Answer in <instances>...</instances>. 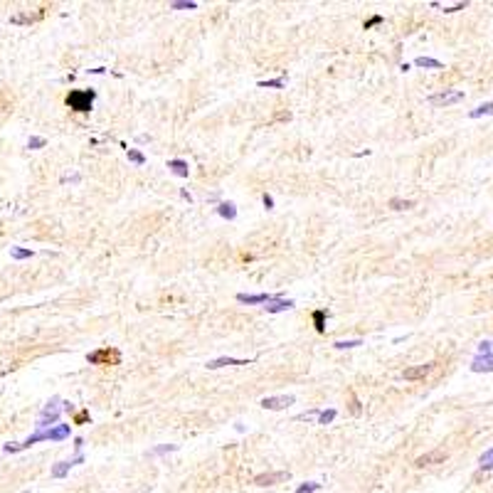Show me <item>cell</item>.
Instances as JSON below:
<instances>
[{
    "instance_id": "1",
    "label": "cell",
    "mask_w": 493,
    "mask_h": 493,
    "mask_svg": "<svg viewBox=\"0 0 493 493\" xmlns=\"http://www.w3.org/2000/svg\"><path fill=\"white\" fill-rule=\"evenodd\" d=\"M94 99H96V91H91V89H76V91H70V96H67V106H70L71 111L86 114V111H91Z\"/></svg>"
},
{
    "instance_id": "2",
    "label": "cell",
    "mask_w": 493,
    "mask_h": 493,
    "mask_svg": "<svg viewBox=\"0 0 493 493\" xmlns=\"http://www.w3.org/2000/svg\"><path fill=\"white\" fill-rule=\"evenodd\" d=\"M60 412H62V407H60V397H52L47 405H45V410L40 412V417H37V429H50V426H57L60 422Z\"/></svg>"
},
{
    "instance_id": "3",
    "label": "cell",
    "mask_w": 493,
    "mask_h": 493,
    "mask_svg": "<svg viewBox=\"0 0 493 493\" xmlns=\"http://www.w3.org/2000/svg\"><path fill=\"white\" fill-rule=\"evenodd\" d=\"M86 360L91 365H116L121 360V352L114 351V348H101V351H94L86 355Z\"/></svg>"
},
{
    "instance_id": "4",
    "label": "cell",
    "mask_w": 493,
    "mask_h": 493,
    "mask_svg": "<svg viewBox=\"0 0 493 493\" xmlns=\"http://www.w3.org/2000/svg\"><path fill=\"white\" fill-rule=\"evenodd\" d=\"M459 101H464V91L446 89V91H439V94H431L429 96V104L431 106H451V104H459Z\"/></svg>"
},
{
    "instance_id": "5",
    "label": "cell",
    "mask_w": 493,
    "mask_h": 493,
    "mask_svg": "<svg viewBox=\"0 0 493 493\" xmlns=\"http://www.w3.org/2000/svg\"><path fill=\"white\" fill-rule=\"evenodd\" d=\"M237 301L239 303H247V306L274 303V301H282V293H237Z\"/></svg>"
},
{
    "instance_id": "6",
    "label": "cell",
    "mask_w": 493,
    "mask_h": 493,
    "mask_svg": "<svg viewBox=\"0 0 493 493\" xmlns=\"http://www.w3.org/2000/svg\"><path fill=\"white\" fill-rule=\"evenodd\" d=\"M296 402V397L293 395H277V397H264L259 405L264 407V410H286V407H291Z\"/></svg>"
},
{
    "instance_id": "7",
    "label": "cell",
    "mask_w": 493,
    "mask_h": 493,
    "mask_svg": "<svg viewBox=\"0 0 493 493\" xmlns=\"http://www.w3.org/2000/svg\"><path fill=\"white\" fill-rule=\"evenodd\" d=\"M291 474L288 471H269V474H259L254 479L257 486H274V484H282V481H288Z\"/></svg>"
},
{
    "instance_id": "8",
    "label": "cell",
    "mask_w": 493,
    "mask_h": 493,
    "mask_svg": "<svg viewBox=\"0 0 493 493\" xmlns=\"http://www.w3.org/2000/svg\"><path fill=\"white\" fill-rule=\"evenodd\" d=\"M81 461H84V456H81V454H76V456H74V459H70V461H57V464L52 466V471H50V474H52L55 479H65V476L70 474L71 466H79Z\"/></svg>"
},
{
    "instance_id": "9",
    "label": "cell",
    "mask_w": 493,
    "mask_h": 493,
    "mask_svg": "<svg viewBox=\"0 0 493 493\" xmlns=\"http://www.w3.org/2000/svg\"><path fill=\"white\" fill-rule=\"evenodd\" d=\"M434 370V362H426V365H415V367H407L405 370V380H422L429 372Z\"/></svg>"
},
{
    "instance_id": "10",
    "label": "cell",
    "mask_w": 493,
    "mask_h": 493,
    "mask_svg": "<svg viewBox=\"0 0 493 493\" xmlns=\"http://www.w3.org/2000/svg\"><path fill=\"white\" fill-rule=\"evenodd\" d=\"M446 459V451H441V449H436V451H429V454H424V456H420L415 464L420 466V469H424V466H431V464H441Z\"/></svg>"
},
{
    "instance_id": "11",
    "label": "cell",
    "mask_w": 493,
    "mask_h": 493,
    "mask_svg": "<svg viewBox=\"0 0 493 493\" xmlns=\"http://www.w3.org/2000/svg\"><path fill=\"white\" fill-rule=\"evenodd\" d=\"M471 370H474V372H491L493 370V352L491 355H476L474 362H471Z\"/></svg>"
},
{
    "instance_id": "12",
    "label": "cell",
    "mask_w": 493,
    "mask_h": 493,
    "mask_svg": "<svg viewBox=\"0 0 493 493\" xmlns=\"http://www.w3.org/2000/svg\"><path fill=\"white\" fill-rule=\"evenodd\" d=\"M227 365H252V360H242V357H214L208 362L210 370H217V367H227Z\"/></svg>"
},
{
    "instance_id": "13",
    "label": "cell",
    "mask_w": 493,
    "mask_h": 493,
    "mask_svg": "<svg viewBox=\"0 0 493 493\" xmlns=\"http://www.w3.org/2000/svg\"><path fill=\"white\" fill-rule=\"evenodd\" d=\"M168 168H170V173H175L178 178H188V175H190V165H188V160H183V158L168 160Z\"/></svg>"
},
{
    "instance_id": "14",
    "label": "cell",
    "mask_w": 493,
    "mask_h": 493,
    "mask_svg": "<svg viewBox=\"0 0 493 493\" xmlns=\"http://www.w3.org/2000/svg\"><path fill=\"white\" fill-rule=\"evenodd\" d=\"M217 214H219V217H224V219H234V217H237V208H234V203H219V205H217Z\"/></svg>"
},
{
    "instance_id": "15",
    "label": "cell",
    "mask_w": 493,
    "mask_h": 493,
    "mask_svg": "<svg viewBox=\"0 0 493 493\" xmlns=\"http://www.w3.org/2000/svg\"><path fill=\"white\" fill-rule=\"evenodd\" d=\"M415 67H424V70H444V65L439 60H431V57H417L415 60Z\"/></svg>"
},
{
    "instance_id": "16",
    "label": "cell",
    "mask_w": 493,
    "mask_h": 493,
    "mask_svg": "<svg viewBox=\"0 0 493 493\" xmlns=\"http://www.w3.org/2000/svg\"><path fill=\"white\" fill-rule=\"evenodd\" d=\"M288 308H293V301L282 298V301H274L272 306H267V313H282V311H288Z\"/></svg>"
},
{
    "instance_id": "17",
    "label": "cell",
    "mask_w": 493,
    "mask_h": 493,
    "mask_svg": "<svg viewBox=\"0 0 493 493\" xmlns=\"http://www.w3.org/2000/svg\"><path fill=\"white\" fill-rule=\"evenodd\" d=\"M493 114V101H489V104H481V106H476L469 116L471 119H481V116H491Z\"/></svg>"
},
{
    "instance_id": "18",
    "label": "cell",
    "mask_w": 493,
    "mask_h": 493,
    "mask_svg": "<svg viewBox=\"0 0 493 493\" xmlns=\"http://www.w3.org/2000/svg\"><path fill=\"white\" fill-rule=\"evenodd\" d=\"M170 10H198V2L195 0H173Z\"/></svg>"
},
{
    "instance_id": "19",
    "label": "cell",
    "mask_w": 493,
    "mask_h": 493,
    "mask_svg": "<svg viewBox=\"0 0 493 493\" xmlns=\"http://www.w3.org/2000/svg\"><path fill=\"white\" fill-rule=\"evenodd\" d=\"M479 464H481V469H484V471H491V469H493V446H491V449H486V451L481 454Z\"/></svg>"
},
{
    "instance_id": "20",
    "label": "cell",
    "mask_w": 493,
    "mask_h": 493,
    "mask_svg": "<svg viewBox=\"0 0 493 493\" xmlns=\"http://www.w3.org/2000/svg\"><path fill=\"white\" fill-rule=\"evenodd\" d=\"M326 318H328L326 311H313V323H316V331H318V333L326 331Z\"/></svg>"
},
{
    "instance_id": "21",
    "label": "cell",
    "mask_w": 493,
    "mask_h": 493,
    "mask_svg": "<svg viewBox=\"0 0 493 493\" xmlns=\"http://www.w3.org/2000/svg\"><path fill=\"white\" fill-rule=\"evenodd\" d=\"M390 208H392V210H410V208H415V200H400V198H392V200H390Z\"/></svg>"
},
{
    "instance_id": "22",
    "label": "cell",
    "mask_w": 493,
    "mask_h": 493,
    "mask_svg": "<svg viewBox=\"0 0 493 493\" xmlns=\"http://www.w3.org/2000/svg\"><path fill=\"white\" fill-rule=\"evenodd\" d=\"M10 257H12V259H17V262H22V259H30V257H32V249L12 247V249H10Z\"/></svg>"
},
{
    "instance_id": "23",
    "label": "cell",
    "mask_w": 493,
    "mask_h": 493,
    "mask_svg": "<svg viewBox=\"0 0 493 493\" xmlns=\"http://www.w3.org/2000/svg\"><path fill=\"white\" fill-rule=\"evenodd\" d=\"M126 155H129V160L136 163V165H143V163H145V155H143L141 150H136V148H126Z\"/></svg>"
},
{
    "instance_id": "24",
    "label": "cell",
    "mask_w": 493,
    "mask_h": 493,
    "mask_svg": "<svg viewBox=\"0 0 493 493\" xmlns=\"http://www.w3.org/2000/svg\"><path fill=\"white\" fill-rule=\"evenodd\" d=\"M336 415H338L336 410H321V412H318V424H323V426H326V424H331L333 420H336Z\"/></svg>"
},
{
    "instance_id": "25",
    "label": "cell",
    "mask_w": 493,
    "mask_h": 493,
    "mask_svg": "<svg viewBox=\"0 0 493 493\" xmlns=\"http://www.w3.org/2000/svg\"><path fill=\"white\" fill-rule=\"evenodd\" d=\"M47 145V139H42V136H30V141H27V148L30 150H40V148H45Z\"/></svg>"
},
{
    "instance_id": "26",
    "label": "cell",
    "mask_w": 493,
    "mask_h": 493,
    "mask_svg": "<svg viewBox=\"0 0 493 493\" xmlns=\"http://www.w3.org/2000/svg\"><path fill=\"white\" fill-rule=\"evenodd\" d=\"M321 491V484H316V481H308V484H301L296 493H318Z\"/></svg>"
},
{
    "instance_id": "27",
    "label": "cell",
    "mask_w": 493,
    "mask_h": 493,
    "mask_svg": "<svg viewBox=\"0 0 493 493\" xmlns=\"http://www.w3.org/2000/svg\"><path fill=\"white\" fill-rule=\"evenodd\" d=\"M175 449H178V444H163V446L150 449L148 454H150V456H160V454H168V451H175Z\"/></svg>"
},
{
    "instance_id": "28",
    "label": "cell",
    "mask_w": 493,
    "mask_h": 493,
    "mask_svg": "<svg viewBox=\"0 0 493 493\" xmlns=\"http://www.w3.org/2000/svg\"><path fill=\"white\" fill-rule=\"evenodd\" d=\"M338 351H351V348H357V346H362V341H338V343H333Z\"/></svg>"
},
{
    "instance_id": "29",
    "label": "cell",
    "mask_w": 493,
    "mask_h": 493,
    "mask_svg": "<svg viewBox=\"0 0 493 493\" xmlns=\"http://www.w3.org/2000/svg\"><path fill=\"white\" fill-rule=\"evenodd\" d=\"M262 89H283V79H267V81H259Z\"/></svg>"
},
{
    "instance_id": "30",
    "label": "cell",
    "mask_w": 493,
    "mask_h": 493,
    "mask_svg": "<svg viewBox=\"0 0 493 493\" xmlns=\"http://www.w3.org/2000/svg\"><path fill=\"white\" fill-rule=\"evenodd\" d=\"M380 22H382V15H372L370 20H365V25H362V27H365V30H370V27H375V25H380Z\"/></svg>"
},
{
    "instance_id": "31",
    "label": "cell",
    "mask_w": 493,
    "mask_h": 493,
    "mask_svg": "<svg viewBox=\"0 0 493 493\" xmlns=\"http://www.w3.org/2000/svg\"><path fill=\"white\" fill-rule=\"evenodd\" d=\"M262 203H264V208H267V210H274V198H272L269 193H264V195H262Z\"/></svg>"
},
{
    "instance_id": "32",
    "label": "cell",
    "mask_w": 493,
    "mask_h": 493,
    "mask_svg": "<svg viewBox=\"0 0 493 493\" xmlns=\"http://www.w3.org/2000/svg\"><path fill=\"white\" fill-rule=\"evenodd\" d=\"M491 346H493V343H489V341H484V343L479 346V355H491Z\"/></svg>"
},
{
    "instance_id": "33",
    "label": "cell",
    "mask_w": 493,
    "mask_h": 493,
    "mask_svg": "<svg viewBox=\"0 0 493 493\" xmlns=\"http://www.w3.org/2000/svg\"><path fill=\"white\" fill-rule=\"evenodd\" d=\"M79 180H81L79 173H71V175H65V178H62V183H79Z\"/></svg>"
}]
</instances>
